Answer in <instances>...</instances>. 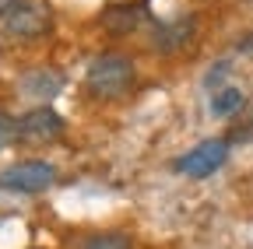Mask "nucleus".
Masks as SVG:
<instances>
[{
    "mask_svg": "<svg viewBox=\"0 0 253 249\" xmlns=\"http://www.w3.org/2000/svg\"><path fill=\"white\" fill-rule=\"evenodd\" d=\"M21 88L32 91L36 99H53L56 91L63 88V74H56V71H32V74L21 81Z\"/></svg>",
    "mask_w": 253,
    "mask_h": 249,
    "instance_id": "8",
    "label": "nucleus"
},
{
    "mask_svg": "<svg viewBox=\"0 0 253 249\" xmlns=\"http://www.w3.org/2000/svg\"><path fill=\"white\" fill-rule=\"evenodd\" d=\"M225 162H229V141L211 137V141H201L197 147H190L186 154H179L172 169L183 172V176H190V179H208Z\"/></svg>",
    "mask_w": 253,
    "mask_h": 249,
    "instance_id": "3",
    "label": "nucleus"
},
{
    "mask_svg": "<svg viewBox=\"0 0 253 249\" xmlns=\"http://www.w3.org/2000/svg\"><path fill=\"white\" fill-rule=\"evenodd\" d=\"M56 182V169L49 162H39V158H28V162H14L7 169H0V190L4 193H21V197H32V193H42Z\"/></svg>",
    "mask_w": 253,
    "mask_h": 249,
    "instance_id": "2",
    "label": "nucleus"
},
{
    "mask_svg": "<svg viewBox=\"0 0 253 249\" xmlns=\"http://www.w3.org/2000/svg\"><path fill=\"white\" fill-rule=\"evenodd\" d=\"M81 249H134V242L126 232H99V235H88Z\"/></svg>",
    "mask_w": 253,
    "mask_h": 249,
    "instance_id": "10",
    "label": "nucleus"
},
{
    "mask_svg": "<svg viewBox=\"0 0 253 249\" xmlns=\"http://www.w3.org/2000/svg\"><path fill=\"white\" fill-rule=\"evenodd\" d=\"M99 21H102V28H106L109 36H130L134 28L144 21V4H141V0H123V4H109V7H102Z\"/></svg>",
    "mask_w": 253,
    "mask_h": 249,
    "instance_id": "7",
    "label": "nucleus"
},
{
    "mask_svg": "<svg viewBox=\"0 0 253 249\" xmlns=\"http://www.w3.org/2000/svg\"><path fill=\"white\" fill-rule=\"evenodd\" d=\"M18 4H21V0H0V18H7V14H11Z\"/></svg>",
    "mask_w": 253,
    "mask_h": 249,
    "instance_id": "13",
    "label": "nucleus"
},
{
    "mask_svg": "<svg viewBox=\"0 0 253 249\" xmlns=\"http://www.w3.org/2000/svg\"><path fill=\"white\" fill-rule=\"evenodd\" d=\"M53 28V14L42 4H18L7 18H4V32L11 39H39Z\"/></svg>",
    "mask_w": 253,
    "mask_h": 249,
    "instance_id": "5",
    "label": "nucleus"
},
{
    "mask_svg": "<svg viewBox=\"0 0 253 249\" xmlns=\"http://www.w3.org/2000/svg\"><path fill=\"white\" fill-rule=\"evenodd\" d=\"M194 36H197V18H194V14H179V18H172V21L155 25L151 49L162 53V56H172V53H183L190 42H194Z\"/></svg>",
    "mask_w": 253,
    "mask_h": 249,
    "instance_id": "6",
    "label": "nucleus"
},
{
    "mask_svg": "<svg viewBox=\"0 0 253 249\" xmlns=\"http://www.w3.org/2000/svg\"><path fill=\"white\" fill-rule=\"evenodd\" d=\"M84 88L95 102H120L137 88V67L123 53H102L84 71Z\"/></svg>",
    "mask_w": 253,
    "mask_h": 249,
    "instance_id": "1",
    "label": "nucleus"
},
{
    "mask_svg": "<svg viewBox=\"0 0 253 249\" xmlns=\"http://www.w3.org/2000/svg\"><path fill=\"white\" fill-rule=\"evenodd\" d=\"M239 49H243V53H253V32H246V36L239 39Z\"/></svg>",
    "mask_w": 253,
    "mask_h": 249,
    "instance_id": "14",
    "label": "nucleus"
},
{
    "mask_svg": "<svg viewBox=\"0 0 253 249\" xmlns=\"http://www.w3.org/2000/svg\"><path fill=\"white\" fill-rule=\"evenodd\" d=\"M211 71H214V74H208V88H214V81H221V77H225V71H229V64H214Z\"/></svg>",
    "mask_w": 253,
    "mask_h": 249,
    "instance_id": "12",
    "label": "nucleus"
},
{
    "mask_svg": "<svg viewBox=\"0 0 253 249\" xmlns=\"http://www.w3.org/2000/svg\"><path fill=\"white\" fill-rule=\"evenodd\" d=\"M63 116L49 106H36V109H28L21 119H18V141L25 144H53L63 137Z\"/></svg>",
    "mask_w": 253,
    "mask_h": 249,
    "instance_id": "4",
    "label": "nucleus"
},
{
    "mask_svg": "<svg viewBox=\"0 0 253 249\" xmlns=\"http://www.w3.org/2000/svg\"><path fill=\"white\" fill-rule=\"evenodd\" d=\"M243 102H246V95H243L239 88H218L214 99H211V112L218 119H225V116H236L243 109Z\"/></svg>",
    "mask_w": 253,
    "mask_h": 249,
    "instance_id": "9",
    "label": "nucleus"
},
{
    "mask_svg": "<svg viewBox=\"0 0 253 249\" xmlns=\"http://www.w3.org/2000/svg\"><path fill=\"white\" fill-rule=\"evenodd\" d=\"M11 144H18V119L0 109V151L11 147Z\"/></svg>",
    "mask_w": 253,
    "mask_h": 249,
    "instance_id": "11",
    "label": "nucleus"
}]
</instances>
